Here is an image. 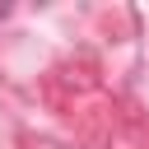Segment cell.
I'll list each match as a JSON object with an SVG mask.
<instances>
[{
  "label": "cell",
  "mask_w": 149,
  "mask_h": 149,
  "mask_svg": "<svg viewBox=\"0 0 149 149\" xmlns=\"http://www.w3.org/2000/svg\"><path fill=\"white\" fill-rule=\"evenodd\" d=\"M5 14H9V9H5V5H0V19H5Z\"/></svg>",
  "instance_id": "6da1fadb"
}]
</instances>
